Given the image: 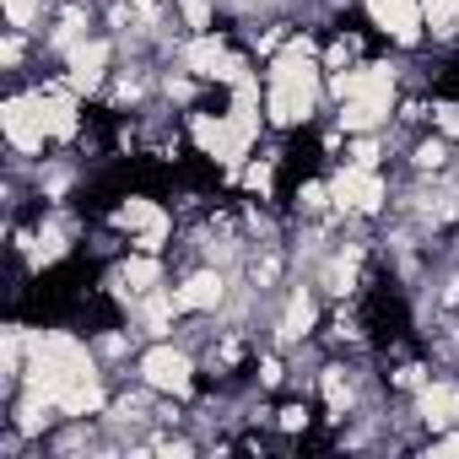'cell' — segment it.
<instances>
[{
	"mask_svg": "<svg viewBox=\"0 0 459 459\" xmlns=\"http://www.w3.org/2000/svg\"><path fill=\"white\" fill-rule=\"evenodd\" d=\"M33 389H39L49 405L71 411V416H87V411L103 405L98 373H92L87 351H82L71 335H44V341H33Z\"/></svg>",
	"mask_w": 459,
	"mask_h": 459,
	"instance_id": "cell-1",
	"label": "cell"
},
{
	"mask_svg": "<svg viewBox=\"0 0 459 459\" xmlns=\"http://www.w3.org/2000/svg\"><path fill=\"white\" fill-rule=\"evenodd\" d=\"M308 55H314L308 39H292V44L276 55V65H271V119H276V125L308 119V108H314V98H319V71H314Z\"/></svg>",
	"mask_w": 459,
	"mask_h": 459,
	"instance_id": "cell-2",
	"label": "cell"
},
{
	"mask_svg": "<svg viewBox=\"0 0 459 459\" xmlns=\"http://www.w3.org/2000/svg\"><path fill=\"white\" fill-rule=\"evenodd\" d=\"M0 125H6V141L17 152H44L49 125H44V103L39 98H12L6 108H0Z\"/></svg>",
	"mask_w": 459,
	"mask_h": 459,
	"instance_id": "cell-3",
	"label": "cell"
},
{
	"mask_svg": "<svg viewBox=\"0 0 459 459\" xmlns=\"http://www.w3.org/2000/svg\"><path fill=\"white\" fill-rule=\"evenodd\" d=\"M195 141H200L216 162L233 168V162L249 152V141H255V135H249V130H238L233 119H211V114H200V119H195Z\"/></svg>",
	"mask_w": 459,
	"mask_h": 459,
	"instance_id": "cell-4",
	"label": "cell"
},
{
	"mask_svg": "<svg viewBox=\"0 0 459 459\" xmlns=\"http://www.w3.org/2000/svg\"><path fill=\"white\" fill-rule=\"evenodd\" d=\"M141 373H146L152 389H173V394L189 389V357L173 351V346H152V351L141 357Z\"/></svg>",
	"mask_w": 459,
	"mask_h": 459,
	"instance_id": "cell-5",
	"label": "cell"
},
{
	"mask_svg": "<svg viewBox=\"0 0 459 459\" xmlns=\"http://www.w3.org/2000/svg\"><path fill=\"white\" fill-rule=\"evenodd\" d=\"M368 12L384 33H394L400 44H416L421 33V0H368Z\"/></svg>",
	"mask_w": 459,
	"mask_h": 459,
	"instance_id": "cell-6",
	"label": "cell"
},
{
	"mask_svg": "<svg viewBox=\"0 0 459 459\" xmlns=\"http://www.w3.org/2000/svg\"><path fill=\"white\" fill-rule=\"evenodd\" d=\"M330 195H335L341 205H351V211H378L384 184H378V173H373V168H346V173L330 184Z\"/></svg>",
	"mask_w": 459,
	"mask_h": 459,
	"instance_id": "cell-7",
	"label": "cell"
},
{
	"mask_svg": "<svg viewBox=\"0 0 459 459\" xmlns=\"http://www.w3.org/2000/svg\"><path fill=\"white\" fill-rule=\"evenodd\" d=\"M389 92H394L389 65H362L351 76H335V98L341 103H351V98H389Z\"/></svg>",
	"mask_w": 459,
	"mask_h": 459,
	"instance_id": "cell-8",
	"label": "cell"
},
{
	"mask_svg": "<svg viewBox=\"0 0 459 459\" xmlns=\"http://www.w3.org/2000/svg\"><path fill=\"white\" fill-rule=\"evenodd\" d=\"M103 65H108V44H76L71 49V87L92 92L103 82Z\"/></svg>",
	"mask_w": 459,
	"mask_h": 459,
	"instance_id": "cell-9",
	"label": "cell"
},
{
	"mask_svg": "<svg viewBox=\"0 0 459 459\" xmlns=\"http://www.w3.org/2000/svg\"><path fill=\"white\" fill-rule=\"evenodd\" d=\"M216 303H221V276H216V271H200V276H189V281L173 292V308H178V314L216 308Z\"/></svg>",
	"mask_w": 459,
	"mask_h": 459,
	"instance_id": "cell-10",
	"label": "cell"
},
{
	"mask_svg": "<svg viewBox=\"0 0 459 459\" xmlns=\"http://www.w3.org/2000/svg\"><path fill=\"white\" fill-rule=\"evenodd\" d=\"M184 65L195 71V76H216L221 65H227V49H221V39H211V33H200L189 49H184Z\"/></svg>",
	"mask_w": 459,
	"mask_h": 459,
	"instance_id": "cell-11",
	"label": "cell"
},
{
	"mask_svg": "<svg viewBox=\"0 0 459 459\" xmlns=\"http://www.w3.org/2000/svg\"><path fill=\"white\" fill-rule=\"evenodd\" d=\"M384 114H389V98H351V103H341V125H346V130H357V135H362V130H373Z\"/></svg>",
	"mask_w": 459,
	"mask_h": 459,
	"instance_id": "cell-12",
	"label": "cell"
},
{
	"mask_svg": "<svg viewBox=\"0 0 459 459\" xmlns=\"http://www.w3.org/2000/svg\"><path fill=\"white\" fill-rule=\"evenodd\" d=\"M39 103H44V125H49V135H76V103L65 98V92H39Z\"/></svg>",
	"mask_w": 459,
	"mask_h": 459,
	"instance_id": "cell-13",
	"label": "cell"
},
{
	"mask_svg": "<svg viewBox=\"0 0 459 459\" xmlns=\"http://www.w3.org/2000/svg\"><path fill=\"white\" fill-rule=\"evenodd\" d=\"M421 416H427L432 427H448V421L459 416V389H448V384L421 389Z\"/></svg>",
	"mask_w": 459,
	"mask_h": 459,
	"instance_id": "cell-14",
	"label": "cell"
},
{
	"mask_svg": "<svg viewBox=\"0 0 459 459\" xmlns=\"http://www.w3.org/2000/svg\"><path fill=\"white\" fill-rule=\"evenodd\" d=\"M421 22H427L437 39H448V33L459 28V0H421Z\"/></svg>",
	"mask_w": 459,
	"mask_h": 459,
	"instance_id": "cell-15",
	"label": "cell"
},
{
	"mask_svg": "<svg viewBox=\"0 0 459 459\" xmlns=\"http://www.w3.org/2000/svg\"><path fill=\"white\" fill-rule=\"evenodd\" d=\"M308 325H314V303L298 292V298H292V308H287V319H281V335H287V341H298V335H308Z\"/></svg>",
	"mask_w": 459,
	"mask_h": 459,
	"instance_id": "cell-16",
	"label": "cell"
},
{
	"mask_svg": "<svg viewBox=\"0 0 459 459\" xmlns=\"http://www.w3.org/2000/svg\"><path fill=\"white\" fill-rule=\"evenodd\" d=\"M162 221V211L152 205V200H130L125 211H119V227H141V233H146V227H157Z\"/></svg>",
	"mask_w": 459,
	"mask_h": 459,
	"instance_id": "cell-17",
	"label": "cell"
},
{
	"mask_svg": "<svg viewBox=\"0 0 459 459\" xmlns=\"http://www.w3.org/2000/svg\"><path fill=\"white\" fill-rule=\"evenodd\" d=\"M125 281H130L135 292H152V287H157V260H130V265H125Z\"/></svg>",
	"mask_w": 459,
	"mask_h": 459,
	"instance_id": "cell-18",
	"label": "cell"
},
{
	"mask_svg": "<svg viewBox=\"0 0 459 459\" xmlns=\"http://www.w3.org/2000/svg\"><path fill=\"white\" fill-rule=\"evenodd\" d=\"M325 400H330L335 411H346V400H351V389H346V378H341V368H325Z\"/></svg>",
	"mask_w": 459,
	"mask_h": 459,
	"instance_id": "cell-19",
	"label": "cell"
},
{
	"mask_svg": "<svg viewBox=\"0 0 459 459\" xmlns=\"http://www.w3.org/2000/svg\"><path fill=\"white\" fill-rule=\"evenodd\" d=\"M60 249H65V244H60V233H44V238L33 244V265H49V260H60Z\"/></svg>",
	"mask_w": 459,
	"mask_h": 459,
	"instance_id": "cell-20",
	"label": "cell"
},
{
	"mask_svg": "<svg viewBox=\"0 0 459 459\" xmlns=\"http://www.w3.org/2000/svg\"><path fill=\"white\" fill-rule=\"evenodd\" d=\"M33 12H39V0H6V17H12V28H28V22H33Z\"/></svg>",
	"mask_w": 459,
	"mask_h": 459,
	"instance_id": "cell-21",
	"label": "cell"
},
{
	"mask_svg": "<svg viewBox=\"0 0 459 459\" xmlns=\"http://www.w3.org/2000/svg\"><path fill=\"white\" fill-rule=\"evenodd\" d=\"M178 6H184L189 28H205V22H211V0H178Z\"/></svg>",
	"mask_w": 459,
	"mask_h": 459,
	"instance_id": "cell-22",
	"label": "cell"
},
{
	"mask_svg": "<svg viewBox=\"0 0 459 459\" xmlns=\"http://www.w3.org/2000/svg\"><path fill=\"white\" fill-rule=\"evenodd\" d=\"M162 238H168V216H162V221H157V227H146V233H141V238H135V244H141V249H146V255H157V249H162Z\"/></svg>",
	"mask_w": 459,
	"mask_h": 459,
	"instance_id": "cell-23",
	"label": "cell"
},
{
	"mask_svg": "<svg viewBox=\"0 0 459 459\" xmlns=\"http://www.w3.org/2000/svg\"><path fill=\"white\" fill-rule=\"evenodd\" d=\"M244 184H249L255 195H265V189H271V162H255V168L244 173Z\"/></svg>",
	"mask_w": 459,
	"mask_h": 459,
	"instance_id": "cell-24",
	"label": "cell"
},
{
	"mask_svg": "<svg viewBox=\"0 0 459 459\" xmlns=\"http://www.w3.org/2000/svg\"><path fill=\"white\" fill-rule=\"evenodd\" d=\"M443 157H448V152H443V141H427V146L416 152V162H421V168H437Z\"/></svg>",
	"mask_w": 459,
	"mask_h": 459,
	"instance_id": "cell-25",
	"label": "cell"
},
{
	"mask_svg": "<svg viewBox=\"0 0 459 459\" xmlns=\"http://www.w3.org/2000/svg\"><path fill=\"white\" fill-rule=\"evenodd\" d=\"M325 195H330L325 184H303V195H298V200H303L308 211H319V205H325Z\"/></svg>",
	"mask_w": 459,
	"mask_h": 459,
	"instance_id": "cell-26",
	"label": "cell"
},
{
	"mask_svg": "<svg viewBox=\"0 0 459 459\" xmlns=\"http://www.w3.org/2000/svg\"><path fill=\"white\" fill-rule=\"evenodd\" d=\"M351 157H357V168H373V162H378V146H373V141H357Z\"/></svg>",
	"mask_w": 459,
	"mask_h": 459,
	"instance_id": "cell-27",
	"label": "cell"
},
{
	"mask_svg": "<svg viewBox=\"0 0 459 459\" xmlns=\"http://www.w3.org/2000/svg\"><path fill=\"white\" fill-rule=\"evenodd\" d=\"M303 421H308V416H303V405H292V411H281V427H287V432H298Z\"/></svg>",
	"mask_w": 459,
	"mask_h": 459,
	"instance_id": "cell-28",
	"label": "cell"
},
{
	"mask_svg": "<svg viewBox=\"0 0 459 459\" xmlns=\"http://www.w3.org/2000/svg\"><path fill=\"white\" fill-rule=\"evenodd\" d=\"M437 125H443L448 135H459V108H437Z\"/></svg>",
	"mask_w": 459,
	"mask_h": 459,
	"instance_id": "cell-29",
	"label": "cell"
},
{
	"mask_svg": "<svg viewBox=\"0 0 459 459\" xmlns=\"http://www.w3.org/2000/svg\"><path fill=\"white\" fill-rule=\"evenodd\" d=\"M432 454H443V459H459V437H443V443H432Z\"/></svg>",
	"mask_w": 459,
	"mask_h": 459,
	"instance_id": "cell-30",
	"label": "cell"
}]
</instances>
